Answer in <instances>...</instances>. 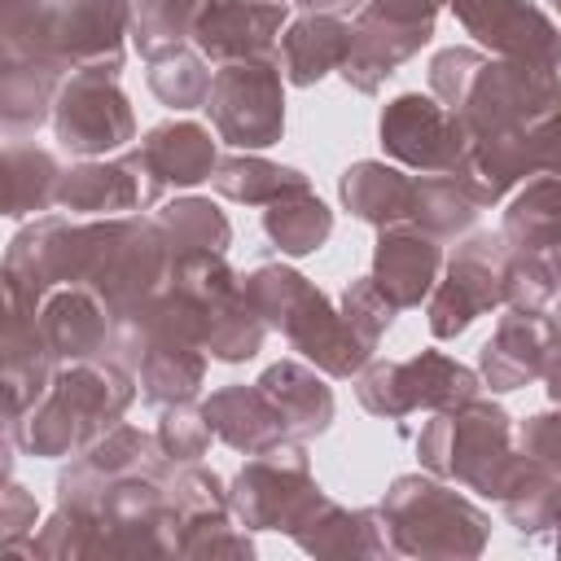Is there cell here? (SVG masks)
<instances>
[{
	"label": "cell",
	"instance_id": "obj_53",
	"mask_svg": "<svg viewBox=\"0 0 561 561\" xmlns=\"http://www.w3.org/2000/svg\"><path fill=\"white\" fill-rule=\"evenodd\" d=\"M548 4H552V9H557V18H561V0H548Z\"/></svg>",
	"mask_w": 561,
	"mask_h": 561
},
{
	"label": "cell",
	"instance_id": "obj_47",
	"mask_svg": "<svg viewBox=\"0 0 561 561\" xmlns=\"http://www.w3.org/2000/svg\"><path fill=\"white\" fill-rule=\"evenodd\" d=\"M272 4H289L298 13H342V18H355L364 9V0H272Z\"/></svg>",
	"mask_w": 561,
	"mask_h": 561
},
{
	"label": "cell",
	"instance_id": "obj_37",
	"mask_svg": "<svg viewBox=\"0 0 561 561\" xmlns=\"http://www.w3.org/2000/svg\"><path fill=\"white\" fill-rule=\"evenodd\" d=\"M478 202L456 175H416V210L412 224L434 232L438 241H460L478 228Z\"/></svg>",
	"mask_w": 561,
	"mask_h": 561
},
{
	"label": "cell",
	"instance_id": "obj_46",
	"mask_svg": "<svg viewBox=\"0 0 561 561\" xmlns=\"http://www.w3.org/2000/svg\"><path fill=\"white\" fill-rule=\"evenodd\" d=\"M522 153L530 175H561V105L522 131Z\"/></svg>",
	"mask_w": 561,
	"mask_h": 561
},
{
	"label": "cell",
	"instance_id": "obj_6",
	"mask_svg": "<svg viewBox=\"0 0 561 561\" xmlns=\"http://www.w3.org/2000/svg\"><path fill=\"white\" fill-rule=\"evenodd\" d=\"M416 460H421V469H430L482 500H500L508 491L513 473L522 469L526 451L517 447L513 416L495 399L473 394L456 408L430 412V421L416 434Z\"/></svg>",
	"mask_w": 561,
	"mask_h": 561
},
{
	"label": "cell",
	"instance_id": "obj_42",
	"mask_svg": "<svg viewBox=\"0 0 561 561\" xmlns=\"http://www.w3.org/2000/svg\"><path fill=\"white\" fill-rule=\"evenodd\" d=\"M153 434H158V447H162V456H167L171 465H193V460H202V456L210 451V438H215V430H210L202 403H197V408H193V403L162 408Z\"/></svg>",
	"mask_w": 561,
	"mask_h": 561
},
{
	"label": "cell",
	"instance_id": "obj_23",
	"mask_svg": "<svg viewBox=\"0 0 561 561\" xmlns=\"http://www.w3.org/2000/svg\"><path fill=\"white\" fill-rule=\"evenodd\" d=\"M337 202L351 219L368 228L412 224L416 210V175L390 158H359L337 180Z\"/></svg>",
	"mask_w": 561,
	"mask_h": 561
},
{
	"label": "cell",
	"instance_id": "obj_18",
	"mask_svg": "<svg viewBox=\"0 0 561 561\" xmlns=\"http://www.w3.org/2000/svg\"><path fill=\"white\" fill-rule=\"evenodd\" d=\"M280 535H289L307 557H390L381 508H346L324 486L294 508Z\"/></svg>",
	"mask_w": 561,
	"mask_h": 561
},
{
	"label": "cell",
	"instance_id": "obj_29",
	"mask_svg": "<svg viewBox=\"0 0 561 561\" xmlns=\"http://www.w3.org/2000/svg\"><path fill=\"white\" fill-rule=\"evenodd\" d=\"M206 351L193 346V342H175V337H162V342H149L140 351V364H136V381H140V399L149 408H175V403H193L206 386Z\"/></svg>",
	"mask_w": 561,
	"mask_h": 561
},
{
	"label": "cell",
	"instance_id": "obj_2",
	"mask_svg": "<svg viewBox=\"0 0 561 561\" xmlns=\"http://www.w3.org/2000/svg\"><path fill=\"white\" fill-rule=\"evenodd\" d=\"M430 92L460 114L473 140H482L526 131L548 118L561 105V70L451 44L430 57Z\"/></svg>",
	"mask_w": 561,
	"mask_h": 561
},
{
	"label": "cell",
	"instance_id": "obj_50",
	"mask_svg": "<svg viewBox=\"0 0 561 561\" xmlns=\"http://www.w3.org/2000/svg\"><path fill=\"white\" fill-rule=\"evenodd\" d=\"M548 311H552V320H557V324H561V294H557V302H552V307H548Z\"/></svg>",
	"mask_w": 561,
	"mask_h": 561
},
{
	"label": "cell",
	"instance_id": "obj_40",
	"mask_svg": "<svg viewBox=\"0 0 561 561\" xmlns=\"http://www.w3.org/2000/svg\"><path fill=\"white\" fill-rule=\"evenodd\" d=\"M96 552H101V517L70 504H57L31 539V561H96Z\"/></svg>",
	"mask_w": 561,
	"mask_h": 561
},
{
	"label": "cell",
	"instance_id": "obj_13",
	"mask_svg": "<svg viewBox=\"0 0 561 561\" xmlns=\"http://www.w3.org/2000/svg\"><path fill=\"white\" fill-rule=\"evenodd\" d=\"M53 136L70 158H110L136 145V110L114 70H75L53 105Z\"/></svg>",
	"mask_w": 561,
	"mask_h": 561
},
{
	"label": "cell",
	"instance_id": "obj_48",
	"mask_svg": "<svg viewBox=\"0 0 561 561\" xmlns=\"http://www.w3.org/2000/svg\"><path fill=\"white\" fill-rule=\"evenodd\" d=\"M543 390L552 403H561V324H557V342H552V355H548V368H543Z\"/></svg>",
	"mask_w": 561,
	"mask_h": 561
},
{
	"label": "cell",
	"instance_id": "obj_39",
	"mask_svg": "<svg viewBox=\"0 0 561 561\" xmlns=\"http://www.w3.org/2000/svg\"><path fill=\"white\" fill-rule=\"evenodd\" d=\"M145 83H149V92H153L167 110L188 114V110H206L215 75H210V61L188 44V48H175V53L149 61Z\"/></svg>",
	"mask_w": 561,
	"mask_h": 561
},
{
	"label": "cell",
	"instance_id": "obj_49",
	"mask_svg": "<svg viewBox=\"0 0 561 561\" xmlns=\"http://www.w3.org/2000/svg\"><path fill=\"white\" fill-rule=\"evenodd\" d=\"M543 259H548V267H552V276H557V285H561V241H557V245H552V250H548Z\"/></svg>",
	"mask_w": 561,
	"mask_h": 561
},
{
	"label": "cell",
	"instance_id": "obj_32",
	"mask_svg": "<svg viewBox=\"0 0 561 561\" xmlns=\"http://www.w3.org/2000/svg\"><path fill=\"white\" fill-rule=\"evenodd\" d=\"M495 504L522 539H543L561 526V473H552L539 456L526 451L522 469L513 473L508 491Z\"/></svg>",
	"mask_w": 561,
	"mask_h": 561
},
{
	"label": "cell",
	"instance_id": "obj_26",
	"mask_svg": "<svg viewBox=\"0 0 561 561\" xmlns=\"http://www.w3.org/2000/svg\"><path fill=\"white\" fill-rule=\"evenodd\" d=\"M259 386L280 408V416L289 425V438L311 443V438L329 434V425L337 416V399H333V386L324 381V373L316 364H307L302 355L298 359H276L259 373Z\"/></svg>",
	"mask_w": 561,
	"mask_h": 561
},
{
	"label": "cell",
	"instance_id": "obj_21",
	"mask_svg": "<svg viewBox=\"0 0 561 561\" xmlns=\"http://www.w3.org/2000/svg\"><path fill=\"white\" fill-rule=\"evenodd\" d=\"M35 329L57 364L110 359L114 351V311L88 285H57L35 311Z\"/></svg>",
	"mask_w": 561,
	"mask_h": 561
},
{
	"label": "cell",
	"instance_id": "obj_52",
	"mask_svg": "<svg viewBox=\"0 0 561 561\" xmlns=\"http://www.w3.org/2000/svg\"><path fill=\"white\" fill-rule=\"evenodd\" d=\"M145 4H149V0H131V9H145Z\"/></svg>",
	"mask_w": 561,
	"mask_h": 561
},
{
	"label": "cell",
	"instance_id": "obj_45",
	"mask_svg": "<svg viewBox=\"0 0 561 561\" xmlns=\"http://www.w3.org/2000/svg\"><path fill=\"white\" fill-rule=\"evenodd\" d=\"M517 447L539 456L552 473H561V403L557 408H543V412H530L522 425H517Z\"/></svg>",
	"mask_w": 561,
	"mask_h": 561
},
{
	"label": "cell",
	"instance_id": "obj_17",
	"mask_svg": "<svg viewBox=\"0 0 561 561\" xmlns=\"http://www.w3.org/2000/svg\"><path fill=\"white\" fill-rule=\"evenodd\" d=\"M447 9L482 53L561 70V22L535 0H447Z\"/></svg>",
	"mask_w": 561,
	"mask_h": 561
},
{
	"label": "cell",
	"instance_id": "obj_11",
	"mask_svg": "<svg viewBox=\"0 0 561 561\" xmlns=\"http://www.w3.org/2000/svg\"><path fill=\"white\" fill-rule=\"evenodd\" d=\"M438 9V0H364V9L351 18V57L337 70L346 88L359 96L381 92V83L434 39Z\"/></svg>",
	"mask_w": 561,
	"mask_h": 561
},
{
	"label": "cell",
	"instance_id": "obj_27",
	"mask_svg": "<svg viewBox=\"0 0 561 561\" xmlns=\"http://www.w3.org/2000/svg\"><path fill=\"white\" fill-rule=\"evenodd\" d=\"M136 149L145 153V162L153 167V175L167 188H197L219 167V149L210 140V127H202L193 118H167V123L149 127L136 140Z\"/></svg>",
	"mask_w": 561,
	"mask_h": 561
},
{
	"label": "cell",
	"instance_id": "obj_20",
	"mask_svg": "<svg viewBox=\"0 0 561 561\" xmlns=\"http://www.w3.org/2000/svg\"><path fill=\"white\" fill-rule=\"evenodd\" d=\"M447 241H438L434 232L416 228V224H390V228H377V241H373V280L381 285V294L399 307V311H412V307H425L438 276H443V263H447Z\"/></svg>",
	"mask_w": 561,
	"mask_h": 561
},
{
	"label": "cell",
	"instance_id": "obj_43",
	"mask_svg": "<svg viewBox=\"0 0 561 561\" xmlns=\"http://www.w3.org/2000/svg\"><path fill=\"white\" fill-rule=\"evenodd\" d=\"M561 285L548 267L543 254H517L508 250V263H504V307H517V311H548L557 302Z\"/></svg>",
	"mask_w": 561,
	"mask_h": 561
},
{
	"label": "cell",
	"instance_id": "obj_35",
	"mask_svg": "<svg viewBox=\"0 0 561 561\" xmlns=\"http://www.w3.org/2000/svg\"><path fill=\"white\" fill-rule=\"evenodd\" d=\"M153 219H158V228H162V237H167L175 259L197 254V250L228 254V245H232V224H228V215L210 197H197V193L167 197L153 210Z\"/></svg>",
	"mask_w": 561,
	"mask_h": 561
},
{
	"label": "cell",
	"instance_id": "obj_16",
	"mask_svg": "<svg viewBox=\"0 0 561 561\" xmlns=\"http://www.w3.org/2000/svg\"><path fill=\"white\" fill-rule=\"evenodd\" d=\"M171 460L158 447V434L118 421L110 434H101L88 451L70 456L57 473V504L96 513L101 495L123 478H162Z\"/></svg>",
	"mask_w": 561,
	"mask_h": 561
},
{
	"label": "cell",
	"instance_id": "obj_28",
	"mask_svg": "<svg viewBox=\"0 0 561 561\" xmlns=\"http://www.w3.org/2000/svg\"><path fill=\"white\" fill-rule=\"evenodd\" d=\"M66 75L39 57L0 53V123L9 136H26L39 123H53V105Z\"/></svg>",
	"mask_w": 561,
	"mask_h": 561
},
{
	"label": "cell",
	"instance_id": "obj_34",
	"mask_svg": "<svg viewBox=\"0 0 561 561\" xmlns=\"http://www.w3.org/2000/svg\"><path fill=\"white\" fill-rule=\"evenodd\" d=\"M210 184H215L219 197H228L237 206H267V202L285 197V193H294V188H307L311 180L298 167H280V162H272L263 153L237 149V153L219 158Z\"/></svg>",
	"mask_w": 561,
	"mask_h": 561
},
{
	"label": "cell",
	"instance_id": "obj_5",
	"mask_svg": "<svg viewBox=\"0 0 561 561\" xmlns=\"http://www.w3.org/2000/svg\"><path fill=\"white\" fill-rule=\"evenodd\" d=\"M245 298L307 364H316L333 381H355V373L377 355L346 324L342 307L324 298L316 280H307L289 263H263L245 276Z\"/></svg>",
	"mask_w": 561,
	"mask_h": 561
},
{
	"label": "cell",
	"instance_id": "obj_36",
	"mask_svg": "<svg viewBox=\"0 0 561 561\" xmlns=\"http://www.w3.org/2000/svg\"><path fill=\"white\" fill-rule=\"evenodd\" d=\"M215 0H149L131 18V48L145 61H158L175 48H188L202 18L210 13Z\"/></svg>",
	"mask_w": 561,
	"mask_h": 561
},
{
	"label": "cell",
	"instance_id": "obj_8",
	"mask_svg": "<svg viewBox=\"0 0 561 561\" xmlns=\"http://www.w3.org/2000/svg\"><path fill=\"white\" fill-rule=\"evenodd\" d=\"M482 394V373L447 351H421L408 359H368L355 373V399L368 416L403 421L412 412H443Z\"/></svg>",
	"mask_w": 561,
	"mask_h": 561
},
{
	"label": "cell",
	"instance_id": "obj_4",
	"mask_svg": "<svg viewBox=\"0 0 561 561\" xmlns=\"http://www.w3.org/2000/svg\"><path fill=\"white\" fill-rule=\"evenodd\" d=\"M390 557L408 561H473L491 543V513L478 508L465 486L421 469L399 473L377 500Z\"/></svg>",
	"mask_w": 561,
	"mask_h": 561
},
{
	"label": "cell",
	"instance_id": "obj_38",
	"mask_svg": "<svg viewBox=\"0 0 561 561\" xmlns=\"http://www.w3.org/2000/svg\"><path fill=\"white\" fill-rule=\"evenodd\" d=\"M175 557L180 561H219V557L245 561L254 557V530L241 526L232 508H210L175 526Z\"/></svg>",
	"mask_w": 561,
	"mask_h": 561
},
{
	"label": "cell",
	"instance_id": "obj_25",
	"mask_svg": "<svg viewBox=\"0 0 561 561\" xmlns=\"http://www.w3.org/2000/svg\"><path fill=\"white\" fill-rule=\"evenodd\" d=\"M202 412L215 430V438L241 456L267 451L272 443L289 438V425L280 416V408L267 399V390L259 381L250 386H219L202 399Z\"/></svg>",
	"mask_w": 561,
	"mask_h": 561
},
{
	"label": "cell",
	"instance_id": "obj_30",
	"mask_svg": "<svg viewBox=\"0 0 561 561\" xmlns=\"http://www.w3.org/2000/svg\"><path fill=\"white\" fill-rule=\"evenodd\" d=\"M4 215L13 224H26V219H39L44 210H57V184H61V162L22 140V136H9L4 140Z\"/></svg>",
	"mask_w": 561,
	"mask_h": 561
},
{
	"label": "cell",
	"instance_id": "obj_31",
	"mask_svg": "<svg viewBox=\"0 0 561 561\" xmlns=\"http://www.w3.org/2000/svg\"><path fill=\"white\" fill-rule=\"evenodd\" d=\"M500 237L517 254H548L561 241V175H530L508 197Z\"/></svg>",
	"mask_w": 561,
	"mask_h": 561
},
{
	"label": "cell",
	"instance_id": "obj_41",
	"mask_svg": "<svg viewBox=\"0 0 561 561\" xmlns=\"http://www.w3.org/2000/svg\"><path fill=\"white\" fill-rule=\"evenodd\" d=\"M337 307H342L346 324L355 329V337H359L368 351H377V346H381V337L390 333V324H394V316H399V307L381 294V285L373 280V272H368V276L346 280V289H342Z\"/></svg>",
	"mask_w": 561,
	"mask_h": 561
},
{
	"label": "cell",
	"instance_id": "obj_9",
	"mask_svg": "<svg viewBox=\"0 0 561 561\" xmlns=\"http://www.w3.org/2000/svg\"><path fill=\"white\" fill-rule=\"evenodd\" d=\"M206 110H210L215 136L232 149L263 153V149L280 145V136H285V70H280V57L267 53V57L215 66Z\"/></svg>",
	"mask_w": 561,
	"mask_h": 561
},
{
	"label": "cell",
	"instance_id": "obj_22",
	"mask_svg": "<svg viewBox=\"0 0 561 561\" xmlns=\"http://www.w3.org/2000/svg\"><path fill=\"white\" fill-rule=\"evenodd\" d=\"M289 26V4H272V0H215L210 13L202 18L193 48L215 61H250V57H267L280 44V31Z\"/></svg>",
	"mask_w": 561,
	"mask_h": 561
},
{
	"label": "cell",
	"instance_id": "obj_10",
	"mask_svg": "<svg viewBox=\"0 0 561 561\" xmlns=\"http://www.w3.org/2000/svg\"><path fill=\"white\" fill-rule=\"evenodd\" d=\"M377 140L412 175H460L473 153V131L434 92L390 96L377 114Z\"/></svg>",
	"mask_w": 561,
	"mask_h": 561
},
{
	"label": "cell",
	"instance_id": "obj_14",
	"mask_svg": "<svg viewBox=\"0 0 561 561\" xmlns=\"http://www.w3.org/2000/svg\"><path fill=\"white\" fill-rule=\"evenodd\" d=\"M167 184L153 175L145 153L131 145L118 158H79L61 171L57 210L75 219H105V215H136L158 210L167 202Z\"/></svg>",
	"mask_w": 561,
	"mask_h": 561
},
{
	"label": "cell",
	"instance_id": "obj_3",
	"mask_svg": "<svg viewBox=\"0 0 561 561\" xmlns=\"http://www.w3.org/2000/svg\"><path fill=\"white\" fill-rule=\"evenodd\" d=\"M136 394H140L136 373H127L114 359L61 364L48 394L31 408V416L9 443L35 460H70L88 451L101 434H110L127 416Z\"/></svg>",
	"mask_w": 561,
	"mask_h": 561
},
{
	"label": "cell",
	"instance_id": "obj_24",
	"mask_svg": "<svg viewBox=\"0 0 561 561\" xmlns=\"http://www.w3.org/2000/svg\"><path fill=\"white\" fill-rule=\"evenodd\" d=\"M351 39H355V26L342 13H294L276 44L285 83L316 88L320 79L342 70V61L351 57Z\"/></svg>",
	"mask_w": 561,
	"mask_h": 561
},
{
	"label": "cell",
	"instance_id": "obj_19",
	"mask_svg": "<svg viewBox=\"0 0 561 561\" xmlns=\"http://www.w3.org/2000/svg\"><path fill=\"white\" fill-rule=\"evenodd\" d=\"M552 342H557L552 311H517V307H508V316H500L495 333L478 351L482 386L491 394H508V390H522L530 381H543Z\"/></svg>",
	"mask_w": 561,
	"mask_h": 561
},
{
	"label": "cell",
	"instance_id": "obj_33",
	"mask_svg": "<svg viewBox=\"0 0 561 561\" xmlns=\"http://www.w3.org/2000/svg\"><path fill=\"white\" fill-rule=\"evenodd\" d=\"M263 232L285 259H307L333 237V210L307 184V188H294L263 206Z\"/></svg>",
	"mask_w": 561,
	"mask_h": 561
},
{
	"label": "cell",
	"instance_id": "obj_51",
	"mask_svg": "<svg viewBox=\"0 0 561 561\" xmlns=\"http://www.w3.org/2000/svg\"><path fill=\"white\" fill-rule=\"evenodd\" d=\"M552 548H557V552H561V526H557V530H552Z\"/></svg>",
	"mask_w": 561,
	"mask_h": 561
},
{
	"label": "cell",
	"instance_id": "obj_15",
	"mask_svg": "<svg viewBox=\"0 0 561 561\" xmlns=\"http://www.w3.org/2000/svg\"><path fill=\"white\" fill-rule=\"evenodd\" d=\"M316 473H311V456L302 438H280L267 451L245 456V465L237 469V478L228 482V500L241 526L259 530H285V522L294 517V508L316 491Z\"/></svg>",
	"mask_w": 561,
	"mask_h": 561
},
{
	"label": "cell",
	"instance_id": "obj_1",
	"mask_svg": "<svg viewBox=\"0 0 561 561\" xmlns=\"http://www.w3.org/2000/svg\"><path fill=\"white\" fill-rule=\"evenodd\" d=\"M171 272L175 254L153 215H39L13 232L0 267V294L13 307L39 311L48 289L88 285L118 324L140 302L162 294L171 285Z\"/></svg>",
	"mask_w": 561,
	"mask_h": 561
},
{
	"label": "cell",
	"instance_id": "obj_44",
	"mask_svg": "<svg viewBox=\"0 0 561 561\" xmlns=\"http://www.w3.org/2000/svg\"><path fill=\"white\" fill-rule=\"evenodd\" d=\"M35 526H39V504L35 495L4 478V495H0V548L9 557H31V539H35Z\"/></svg>",
	"mask_w": 561,
	"mask_h": 561
},
{
	"label": "cell",
	"instance_id": "obj_12",
	"mask_svg": "<svg viewBox=\"0 0 561 561\" xmlns=\"http://www.w3.org/2000/svg\"><path fill=\"white\" fill-rule=\"evenodd\" d=\"M504 263L508 241L500 232H469L451 245L443 276L425 302V324L438 342L460 337L478 316L504 307Z\"/></svg>",
	"mask_w": 561,
	"mask_h": 561
},
{
	"label": "cell",
	"instance_id": "obj_7",
	"mask_svg": "<svg viewBox=\"0 0 561 561\" xmlns=\"http://www.w3.org/2000/svg\"><path fill=\"white\" fill-rule=\"evenodd\" d=\"M131 0H44L22 22L0 26L4 57H39L66 79L75 70H123L131 39Z\"/></svg>",
	"mask_w": 561,
	"mask_h": 561
}]
</instances>
